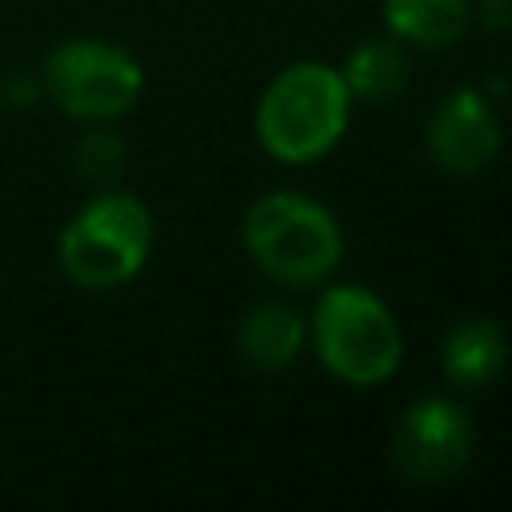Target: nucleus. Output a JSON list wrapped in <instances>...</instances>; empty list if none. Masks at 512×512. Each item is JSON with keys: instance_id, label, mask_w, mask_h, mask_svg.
Here are the masks:
<instances>
[{"instance_id": "6e6552de", "label": "nucleus", "mask_w": 512, "mask_h": 512, "mask_svg": "<svg viewBox=\"0 0 512 512\" xmlns=\"http://www.w3.org/2000/svg\"><path fill=\"white\" fill-rule=\"evenodd\" d=\"M304 340H308V324L284 300H260V304H252L240 316V328H236L240 356L252 368H264V372H276V368L292 364L296 352L304 348Z\"/></svg>"}, {"instance_id": "0eeeda50", "label": "nucleus", "mask_w": 512, "mask_h": 512, "mask_svg": "<svg viewBox=\"0 0 512 512\" xmlns=\"http://www.w3.org/2000/svg\"><path fill=\"white\" fill-rule=\"evenodd\" d=\"M424 144H428V156L436 160V168L456 172V176H472L496 160L500 120H496L492 104L484 100V92L456 88L432 108L428 128H424Z\"/></svg>"}, {"instance_id": "20e7f679", "label": "nucleus", "mask_w": 512, "mask_h": 512, "mask_svg": "<svg viewBox=\"0 0 512 512\" xmlns=\"http://www.w3.org/2000/svg\"><path fill=\"white\" fill-rule=\"evenodd\" d=\"M152 252V212L128 192H100L60 232V268L76 288L128 284Z\"/></svg>"}, {"instance_id": "9d476101", "label": "nucleus", "mask_w": 512, "mask_h": 512, "mask_svg": "<svg viewBox=\"0 0 512 512\" xmlns=\"http://www.w3.org/2000/svg\"><path fill=\"white\" fill-rule=\"evenodd\" d=\"M348 96L360 104H388L408 88V56L396 40H364L336 68Z\"/></svg>"}, {"instance_id": "423d86ee", "label": "nucleus", "mask_w": 512, "mask_h": 512, "mask_svg": "<svg viewBox=\"0 0 512 512\" xmlns=\"http://www.w3.org/2000/svg\"><path fill=\"white\" fill-rule=\"evenodd\" d=\"M472 440H476V428H472V416L464 404H456L448 396H424L404 408V416L392 432L388 456L404 480L440 484L468 464Z\"/></svg>"}, {"instance_id": "f257e3e1", "label": "nucleus", "mask_w": 512, "mask_h": 512, "mask_svg": "<svg viewBox=\"0 0 512 512\" xmlns=\"http://www.w3.org/2000/svg\"><path fill=\"white\" fill-rule=\"evenodd\" d=\"M352 96L336 68L296 60L280 68L256 100V140L280 164H312L336 148Z\"/></svg>"}, {"instance_id": "39448f33", "label": "nucleus", "mask_w": 512, "mask_h": 512, "mask_svg": "<svg viewBox=\"0 0 512 512\" xmlns=\"http://www.w3.org/2000/svg\"><path fill=\"white\" fill-rule=\"evenodd\" d=\"M48 96L72 116L88 124L116 120L136 108L144 92V72L136 56L108 40H68L44 64Z\"/></svg>"}, {"instance_id": "7ed1b4c3", "label": "nucleus", "mask_w": 512, "mask_h": 512, "mask_svg": "<svg viewBox=\"0 0 512 512\" xmlns=\"http://www.w3.org/2000/svg\"><path fill=\"white\" fill-rule=\"evenodd\" d=\"M308 332H312V348L320 364L336 380L356 384V388L384 384L396 372L400 352H404L392 308L360 284L328 288L312 308Z\"/></svg>"}, {"instance_id": "1a4fd4ad", "label": "nucleus", "mask_w": 512, "mask_h": 512, "mask_svg": "<svg viewBox=\"0 0 512 512\" xmlns=\"http://www.w3.org/2000/svg\"><path fill=\"white\" fill-rule=\"evenodd\" d=\"M508 364V340L492 320H460L440 344V368L456 388H484Z\"/></svg>"}, {"instance_id": "f8f14e48", "label": "nucleus", "mask_w": 512, "mask_h": 512, "mask_svg": "<svg viewBox=\"0 0 512 512\" xmlns=\"http://www.w3.org/2000/svg\"><path fill=\"white\" fill-rule=\"evenodd\" d=\"M76 168H80L88 180H100V184L116 180L120 168H124V140H120L116 132H108V128L88 132V136L76 144Z\"/></svg>"}, {"instance_id": "f03ea898", "label": "nucleus", "mask_w": 512, "mask_h": 512, "mask_svg": "<svg viewBox=\"0 0 512 512\" xmlns=\"http://www.w3.org/2000/svg\"><path fill=\"white\" fill-rule=\"evenodd\" d=\"M240 236L264 276L296 288L328 280L344 252L332 208L300 192H264L260 200H252Z\"/></svg>"}, {"instance_id": "9b49d317", "label": "nucleus", "mask_w": 512, "mask_h": 512, "mask_svg": "<svg viewBox=\"0 0 512 512\" xmlns=\"http://www.w3.org/2000/svg\"><path fill=\"white\" fill-rule=\"evenodd\" d=\"M472 16L468 0H384V24L396 40L416 48H448L464 36Z\"/></svg>"}]
</instances>
